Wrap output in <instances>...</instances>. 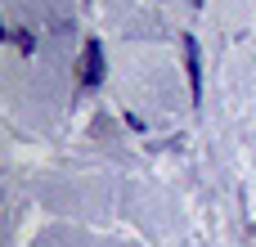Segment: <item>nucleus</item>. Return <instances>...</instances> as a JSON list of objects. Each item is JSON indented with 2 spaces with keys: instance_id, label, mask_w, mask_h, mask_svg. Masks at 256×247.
I'll use <instances>...</instances> for the list:
<instances>
[{
  "instance_id": "obj_1",
  "label": "nucleus",
  "mask_w": 256,
  "mask_h": 247,
  "mask_svg": "<svg viewBox=\"0 0 256 247\" xmlns=\"http://www.w3.org/2000/svg\"><path fill=\"white\" fill-rule=\"evenodd\" d=\"M99 81H104V45L99 40H86V50H81V86L94 90Z\"/></svg>"
},
{
  "instance_id": "obj_2",
  "label": "nucleus",
  "mask_w": 256,
  "mask_h": 247,
  "mask_svg": "<svg viewBox=\"0 0 256 247\" xmlns=\"http://www.w3.org/2000/svg\"><path fill=\"white\" fill-rule=\"evenodd\" d=\"M180 50H184V68H189V94H194V104H202V58H198V40L184 36Z\"/></svg>"
},
{
  "instance_id": "obj_3",
  "label": "nucleus",
  "mask_w": 256,
  "mask_h": 247,
  "mask_svg": "<svg viewBox=\"0 0 256 247\" xmlns=\"http://www.w3.org/2000/svg\"><path fill=\"white\" fill-rule=\"evenodd\" d=\"M14 40H18V45H22V54H32V50H36V45H32V36H27V32H14Z\"/></svg>"
}]
</instances>
